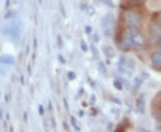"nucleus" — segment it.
<instances>
[{
  "label": "nucleus",
  "instance_id": "1a4fd4ad",
  "mask_svg": "<svg viewBox=\"0 0 161 132\" xmlns=\"http://www.w3.org/2000/svg\"><path fill=\"white\" fill-rule=\"evenodd\" d=\"M68 76H69V79H71V80H73V79H75V74L74 73V72H69L68 73Z\"/></svg>",
  "mask_w": 161,
  "mask_h": 132
},
{
  "label": "nucleus",
  "instance_id": "6e6552de",
  "mask_svg": "<svg viewBox=\"0 0 161 132\" xmlns=\"http://www.w3.org/2000/svg\"><path fill=\"white\" fill-rule=\"evenodd\" d=\"M72 122H73V126L75 127V129H78V130H80V129H79L78 127L75 125V118H74V117H72Z\"/></svg>",
  "mask_w": 161,
  "mask_h": 132
},
{
  "label": "nucleus",
  "instance_id": "f257e3e1",
  "mask_svg": "<svg viewBox=\"0 0 161 132\" xmlns=\"http://www.w3.org/2000/svg\"><path fill=\"white\" fill-rule=\"evenodd\" d=\"M125 36L129 37L133 44V47H141L145 44L143 36L140 32V30L135 28H129L126 30Z\"/></svg>",
  "mask_w": 161,
  "mask_h": 132
},
{
  "label": "nucleus",
  "instance_id": "9b49d317",
  "mask_svg": "<svg viewBox=\"0 0 161 132\" xmlns=\"http://www.w3.org/2000/svg\"><path fill=\"white\" fill-rule=\"evenodd\" d=\"M86 32L87 33H90V32H91V31H92V29H91V28H90V27H86Z\"/></svg>",
  "mask_w": 161,
  "mask_h": 132
},
{
  "label": "nucleus",
  "instance_id": "f03ea898",
  "mask_svg": "<svg viewBox=\"0 0 161 132\" xmlns=\"http://www.w3.org/2000/svg\"><path fill=\"white\" fill-rule=\"evenodd\" d=\"M124 18L125 23L130 25H136L141 21V15L135 11H126L124 13Z\"/></svg>",
  "mask_w": 161,
  "mask_h": 132
},
{
  "label": "nucleus",
  "instance_id": "39448f33",
  "mask_svg": "<svg viewBox=\"0 0 161 132\" xmlns=\"http://www.w3.org/2000/svg\"><path fill=\"white\" fill-rule=\"evenodd\" d=\"M143 2H145V0H126V4L132 6H139L141 4H142Z\"/></svg>",
  "mask_w": 161,
  "mask_h": 132
},
{
  "label": "nucleus",
  "instance_id": "7ed1b4c3",
  "mask_svg": "<svg viewBox=\"0 0 161 132\" xmlns=\"http://www.w3.org/2000/svg\"><path fill=\"white\" fill-rule=\"evenodd\" d=\"M151 63L154 67H160L161 66V53H154L151 57Z\"/></svg>",
  "mask_w": 161,
  "mask_h": 132
},
{
  "label": "nucleus",
  "instance_id": "ddd939ff",
  "mask_svg": "<svg viewBox=\"0 0 161 132\" xmlns=\"http://www.w3.org/2000/svg\"><path fill=\"white\" fill-rule=\"evenodd\" d=\"M160 24H161V21H160Z\"/></svg>",
  "mask_w": 161,
  "mask_h": 132
},
{
  "label": "nucleus",
  "instance_id": "0eeeda50",
  "mask_svg": "<svg viewBox=\"0 0 161 132\" xmlns=\"http://www.w3.org/2000/svg\"><path fill=\"white\" fill-rule=\"evenodd\" d=\"M105 4H107L108 6H110V7H113L114 5H113V2H112V0H102Z\"/></svg>",
  "mask_w": 161,
  "mask_h": 132
},
{
  "label": "nucleus",
  "instance_id": "f8f14e48",
  "mask_svg": "<svg viewBox=\"0 0 161 132\" xmlns=\"http://www.w3.org/2000/svg\"><path fill=\"white\" fill-rule=\"evenodd\" d=\"M59 58L61 59V62H63V63H65V61H64V58H62L61 56H59Z\"/></svg>",
  "mask_w": 161,
  "mask_h": 132
},
{
  "label": "nucleus",
  "instance_id": "423d86ee",
  "mask_svg": "<svg viewBox=\"0 0 161 132\" xmlns=\"http://www.w3.org/2000/svg\"><path fill=\"white\" fill-rule=\"evenodd\" d=\"M114 85H115V87L117 89H122V85H121L120 81H115V82H114Z\"/></svg>",
  "mask_w": 161,
  "mask_h": 132
},
{
  "label": "nucleus",
  "instance_id": "20e7f679",
  "mask_svg": "<svg viewBox=\"0 0 161 132\" xmlns=\"http://www.w3.org/2000/svg\"><path fill=\"white\" fill-rule=\"evenodd\" d=\"M113 23V18H112V15H107L103 18L102 20V27H103V29H109L111 28V24Z\"/></svg>",
  "mask_w": 161,
  "mask_h": 132
},
{
  "label": "nucleus",
  "instance_id": "9d476101",
  "mask_svg": "<svg viewBox=\"0 0 161 132\" xmlns=\"http://www.w3.org/2000/svg\"><path fill=\"white\" fill-rule=\"evenodd\" d=\"M81 47H82V49H83V50H85V51H87L86 44H85V43H83V42H81Z\"/></svg>",
  "mask_w": 161,
  "mask_h": 132
}]
</instances>
